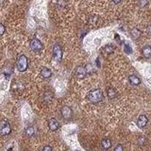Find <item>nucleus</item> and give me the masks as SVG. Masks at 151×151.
<instances>
[{
    "label": "nucleus",
    "mask_w": 151,
    "mask_h": 151,
    "mask_svg": "<svg viewBox=\"0 0 151 151\" xmlns=\"http://www.w3.org/2000/svg\"><path fill=\"white\" fill-rule=\"evenodd\" d=\"M104 99V95L100 89H95L89 92L88 100L93 104H97Z\"/></svg>",
    "instance_id": "1"
},
{
    "label": "nucleus",
    "mask_w": 151,
    "mask_h": 151,
    "mask_svg": "<svg viewBox=\"0 0 151 151\" xmlns=\"http://www.w3.org/2000/svg\"><path fill=\"white\" fill-rule=\"evenodd\" d=\"M16 67L19 72H25L28 67V60L25 55H20L17 59Z\"/></svg>",
    "instance_id": "2"
},
{
    "label": "nucleus",
    "mask_w": 151,
    "mask_h": 151,
    "mask_svg": "<svg viewBox=\"0 0 151 151\" xmlns=\"http://www.w3.org/2000/svg\"><path fill=\"white\" fill-rule=\"evenodd\" d=\"M11 132V125L7 120L0 121V135L1 136H7Z\"/></svg>",
    "instance_id": "3"
},
{
    "label": "nucleus",
    "mask_w": 151,
    "mask_h": 151,
    "mask_svg": "<svg viewBox=\"0 0 151 151\" xmlns=\"http://www.w3.org/2000/svg\"><path fill=\"white\" fill-rule=\"evenodd\" d=\"M87 75H88V71H87V69H86V66H78L76 68L75 76L77 79H83L87 77Z\"/></svg>",
    "instance_id": "4"
},
{
    "label": "nucleus",
    "mask_w": 151,
    "mask_h": 151,
    "mask_svg": "<svg viewBox=\"0 0 151 151\" xmlns=\"http://www.w3.org/2000/svg\"><path fill=\"white\" fill-rule=\"evenodd\" d=\"M30 46V49L32 51H34V52H39V51H41L44 48V46H43V44L41 43V41L36 39V38L31 40Z\"/></svg>",
    "instance_id": "5"
},
{
    "label": "nucleus",
    "mask_w": 151,
    "mask_h": 151,
    "mask_svg": "<svg viewBox=\"0 0 151 151\" xmlns=\"http://www.w3.org/2000/svg\"><path fill=\"white\" fill-rule=\"evenodd\" d=\"M60 113H62V116L64 118L65 120H69L72 118V115H73V111L72 109L68 107V106H63L60 110Z\"/></svg>",
    "instance_id": "6"
},
{
    "label": "nucleus",
    "mask_w": 151,
    "mask_h": 151,
    "mask_svg": "<svg viewBox=\"0 0 151 151\" xmlns=\"http://www.w3.org/2000/svg\"><path fill=\"white\" fill-rule=\"evenodd\" d=\"M53 57L57 62H60L62 59V50L59 44H55L53 47Z\"/></svg>",
    "instance_id": "7"
},
{
    "label": "nucleus",
    "mask_w": 151,
    "mask_h": 151,
    "mask_svg": "<svg viewBox=\"0 0 151 151\" xmlns=\"http://www.w3.org/2000/svg\"><path fill=\"white\" fill-rule=\"evenodd\" d=\"M147 123H148V119H147V117L146 116V115L143 114V115H140V116L138 117V120H137L138 128H144L147 125Z\"/></svg>",
    "instance_id": "8"
},
{
    "label": "nucleus",
    "mask_w": 151,
    "mask_h": 151,
    "mask_svg": "<svg viewBox=\"0 0 151 151\" xmlns=\"http://www.w3.org/2000/svg\"><path fill=\"white\" fill-rule=\"evenodd\" d=\"M48 128H49L50 130L56 131L60 128V123L55 119V118H51V119L48 121Z\"/></svg>",
    "instance_id": "9"
},
{
    "label": "nucleus",
    "mask_w": 151,
    "mask_h": 151,
    "mask_svg": "<svg viewBox=\"0 0 151 151\" xmlns=\"http://www.w3.org/2000/svg\"><path fill=\"white\" fill-rule=\"evenodd\" d=\"M128 80H130L131 85L138 86V85L141 84V79L135 75H130V77H128Z\"/></svg>",
    "instance_id": "10"
},
{
    "label": "nucleus",
    "mask_w": 151,
    "mask_h": 151,
    "mask_svg": "<svg viewBox=\"0 0 151 151\" xmlns=\"http://www.w3.org/2000/svg\"><path fill=\"white\" fill-rule=\"evenodd\" d=\"M41 76L43 77L44 79H49L52 76V71L47 68V67H44L43 69L41 70Z\"/></svg>",
    "instance_id": "11"
},
{
    "label": "nucleus",
    "mask_w": 151,
    "mask_h": 151,
    "mask_svg": "<svg viewBox=\"0 0 151 151\" xmlns=\"http://www.w3.org/2000/svg\"><path fill=\"white\" fill-rule=\"evenodd\" d=\"M101 146L104 150H108L111 147V141L109 139V138H105V139L102 140L101 142Z\"/></svg>",
    "instance_id": "12"
},
{
    "label": "nucleus",
    "mask_w": 151,
    "mask_h": 151,
    "mask_svg": "<svg viewBox=\"0 0 151 151\" xmlns=\"http://www.w3.org/2000/svg\"><path fill=\"white\" fill-rule=\"evenodd\" d=\"M142 54L144 58L148 59V58L151 57V46H146L143 47L142 49Z\"/></svg>",
    "instance_id": "13"
},
{
    "label": "nucleus",
    "mask_w": 151,
    "mask_h": 151,
    "mask_svg": "<svg viewBox=\"0 0 151 151\" xmlns=\"http://www.w3.org/2000/svg\"><path fill=\"white\" fill-rule=\"evenodd\" d=\"M107 95H108V97L110 99H113L116 97L117 92L115 91V89H113V88H108L107 89Z\"/></svg>",
    "instance_id": "14"
},
{
    "label": "nucleus",
    "mask_w": 151,
    "mask_h": 151,
    "mask_svg": "<svg viewBox=\"0 0 151 151\" xmlns=\"http://www.w3.org/2000/svg\"><path fill=\"white\" fill-rule=\"evenodd\" d=\"M130 34H131V36H132L133 39L136 40V39H138V38H140V36H141V30L135 28H133V30H131Z\"/></svg>",
    "instance_id": "15"
},
{
    "label": "nucleus",
    "mask_w": 151,
    "mask_h": 151,
    "mask_svg": "<svg viewBox=\"0 0 151 151\" xmlns=\"http://www.w3.org/2000/svg\"><path fill=\"white\" fill-rule=\"evenodd\" d=\"M35 133V130L33 127H28L26 128V135H27L28 137H31L33 136Z\"/></svg>",
    "instance_id": "16"
},
{
    "label": "nucleus",
    "mask_w": 151,
    "mask_h": 151,
    "mask_svg": "<svg viewBox=\"0 0 151 151\" xmlns=\"http://www.w3.org/2000/svg\"><path fill=\"white\" fill-rule=\"evenodd\" d=\"M104 50H105V52L107 54H111V53H113L114 47L112 46L111 44H107V46L104 47Z\"/></svg>",
    "instance_id": "17"
},
{
    "label": "nucleus",
    "mask_w": 151,
    "mask_h": 151,
    "mask_svg": "<svg viewBox=\"0 0 151 151\" xmlns=\"http://www.w3.org/2000/svg\"><path fill=\"white\" fill-rule=\"evenodd\" d=\"M13 88H16L17 91H22V90H24V84L22 82L16 81L13 84Z\"/></svg>",
    "instance_id": "18"
},
{
    "label": "nucleus",
    "mask_w": 151,
    "mask_h": 151,
    "mask_svg": "<svg viewBox=\"0 0 151 151\" xmlns=\"http://www.w3.org/2000/svg\"><path fill=\"white\" fill-rule=\"evenodd\" d=\"M53 97V94L51 92H46L44 94V100L46 101H50Z\"/></svg>",
    "instance_id": "19"
},
{
    "label": "nucleus",
    "mask_w": 151,
    "mask_h": 151,
    "mask_svg": "<svg viewBox=\"0 0 151 151\" xmlns=\"http://www.w3.org/2000/svg\"><path fill=\"white\" fill-rule=\"evenodd\" d=\"M124 51L126 52V54H131L132 53V49H131L130 44H126L124 46Z\"/></svg>",
    "instance_id": "20"
},
{
    "label": "nucleus",
    "mask_w": 151,
    "mask_h": 151,
    "mask_svg": "<svg viewBox=\"0 0 151 151\" xmlns=\"http://www.w3.org/2000/svg\"><path fill=\"white\" fill-rule=\"evenodd\" d=\"M148 3V0H139V6L140 7H146Z\"/></svg>",
    "instance_id": "21"
},
{
    "label": "nucleus",
    "mask_w": 151,
    "mask_h": 151,
    "mask_svg": "<svg viewBox=\"0 0 151 151\" xmlns=\"http://www.w3.org/2000/svg\"><path fill=\"white\" fill-rule=\"evenodd\" d=\"M124 150V148H123V146L122 144H117L116 146L114 147V149H113V151H123Z\"/></svg>",
    "instance_id": "22"
},
{
    "label": "nucleus",
    "mask_w": 151,
    "mask_h": 151,
    "mask_svg": "<svg viewBox=\"0 0 151 151\" xmlns=\"http://www.w3.org/2000/svg\"><path fill=\"white\" fill-rule=\"evenodd\" d=\"M5 30H6V28H5V26L0 23V35H3L5 33Z\"/></svg>",
    "instance_id": "23"
},
{
    "label": "nucleus",
    "mask_w": 151,
    "mask_h": 151,
    "mask_svg": "<svg viewBox=\"0 0 151 151\" xmlns=\"http://www.w3.org/2000/svg\"><path fill=\"white\" fill-rule=\"evenodd\" d=\"M43 151H52V147H51L50 146H46L44 147Z\"/></svg>",
    "instance_id": "24"
},
{
    "label": "nucleus",
    "mask_w": 151,
    "mask_h": 151,
    "mask_svg": "<svg viewBox=\"0 0 151 151\" xmlns=\"http://www.w3.org/2000/svg\"><path fill=\"white\" fill-rule=\"evenodd\" d=\"M112 2L114 3V4H119V3L121 2V0H111Z\"/></svg>",
    "instance_id": "25"
}]
</instances>
